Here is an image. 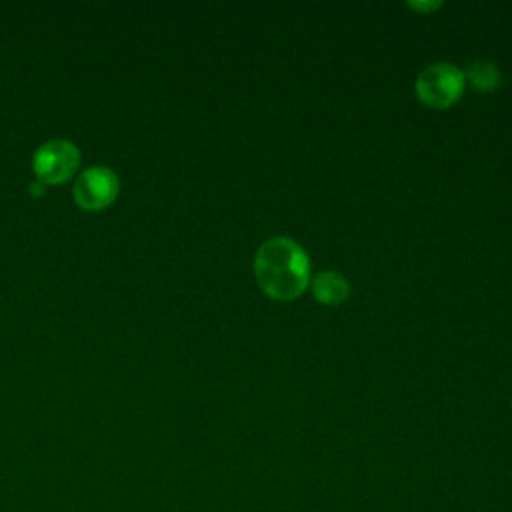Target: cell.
I'll return each instance as SVG.
<instances>
[{
	"instance_id": "52a82bcc",
	"label": "cell",
	"mask_w": 512,
	"mask_h": 512,
	"mask_svg": "<svg viewBox=\"0 0 512 512\" xmlns=\"http://www.w3.org/2000/svg\"><path fill=\"white\" fill-rule=\"evenodd\" d=\"M410 6H414V8H418V10H432V8H436V6H440V2L436 0V2H416V0H412L410 2Z\"/></svg>"
},
{
	"instance_id": "6da1fadb",
	"label": "cell",
	"mask_w": 512,
	"mask_h": 512,
	"mask_svg": "<svg viewBox=\"0 0 512 512\" xmlns=\"http://www.w3.org/2000/svg\"><path fill=\"white\" fill-rule=\"evenodd\" d=\"M254 272L260 288L278 300L302 294L310 282V260L306 250L288 236L266 240L254 258Z\"/></svg>"
},
{
	"instance_id": "7a4b0ae2",
	"label": "cell",
	"mask_w": 512,
	"mask_h": 512,
	"mask_svg": "<svg viewBox=\"0 0 512 512\" xmlns=\"http://www.w3.org/2000/svg\"><path fill=\"white\" fill-rule=\"evenodd\" d=\"M80 166V150L72 140L52 138L42 142L32 156V170L42 184H60Z\"/></svg>"
},
{
	"instance_id": "3957f363",
	"label": "cell",
	"mask_w": 512,
	"mask_h": 512,
	"mask_svg": "<svg viewBox=\"0 0 512 512\" xmlns=\"http://www.w3.org/2000/svg\"><path fill=\"white\" fill-rule=\"evenodd\" d=\"M464 70L450 62H434L416 78L418 98L434 108H442L458 100L464 90Z\"/></svg>"
},
{
	"instance_id": "5b68a950",
	"label": "cell",
	"mask_w": 512,
	"mask_h": 512,
	"mask_svg": "<svg viewBox=\"0 0 512 512\" xmlns=\"http://www.w3.org/2000/svg\"><path fill=\"white\" fill-rule=\"evenodd\" d=\"M312 292L324 304H340L348 298L350 284L342 274L334 270H322L312 278Z\"/></svg>"
},
{
	"instance_id": "8992f818",
	"label": "cell",
	"mask_w": 512,
	"mask_h": 512,
	"mask_svg": "<svg viewBox=\"0 0 512 512\" xmlns=\"http://www.w3.org/2000/svg\"><path fill=\"white\" fill-rule=\"evenodd\" d=\"M464 78L478 90H492L500 84V70L492 60H474L466 66Z\"/></svg>"
},
{
	"instance_id": "277c9868",
	"label": "cell",
	"mask_w": 512,
	"mask_h": 512,
	"mask_svg": "<svg viewBox=\"0 0 512 512\" xmlns=\"http://www.w3.org/2000/svg\"><path fill=\"white\" fill-rule=\"evenodd\" d=\"M120 180L116 172L108 166H90L74 182L72 196L74 202L84 210H102L112 204L118 196Z\"/></svg>"
}]
</instances>
